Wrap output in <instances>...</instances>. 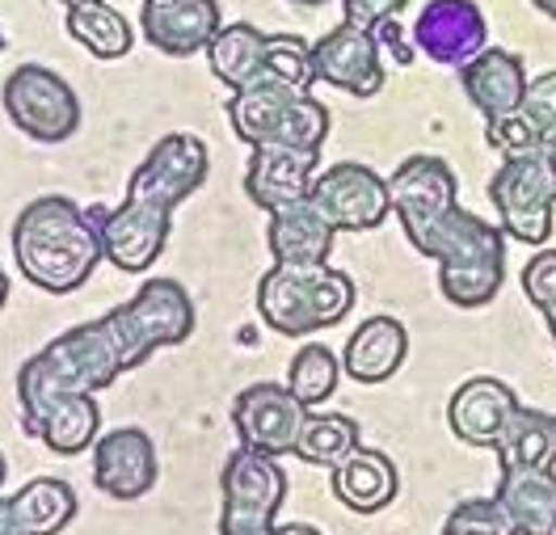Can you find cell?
Wrapping results in <instances>:
<instances>
[{"mask_svg": "<svg viewBox=\"0 0 556 535\" xmlns=\"http://www.w3.org/2000/svg\"><path fill=\"white\" fill-rule=\"evenodd\" d=\"M105 207H76L68 194H42L13 224V257L26 283L47 295H68L105 262Z\"/></svg>", "mask_w": 556, "mask_h": 535, "instance_id": "6da1fadb", "label": "cell"}, {"mask_svg": "<svg viewBox=\"0 0 556 535\" xmlns=\"http://www.w3.org/2000/svg\"><path fill=\"white\" fill-rule=\"evenodd\" d=\"M409 245L439 262V291L455 308H485L506 283V232L464 207L409 232Z\"/></svg>", "mask_w": 556, "mask_h": 535, "instance_id": "7a4b0ae2", "label": "cell"}, {"mask_svg": "<svg viewBox=\"0 0 556 535\" xmlns=\"http://www.w3.org/2000/svg\"><path fill=\"white\" fill-rule=\"evenodd\" d=\"M118 375H123V362H118V351H114L102 321L76 324L68 333L51 337L17 371V400H22L26 430L35 434L38 422L47 418V409L60 405L64 396L102 393Z\"/></svg>", "mask_w": 556, "mask_h": 535, "instance_id": "3957f363", "label": "cell"}, {"mask_svg": "<svg viewBox=\"0 0 556 535\" xmlns=\"http://www.w3.org/2000/svg\"><path fill=\"white\" fill-rule=\"evenodd\" d=\"M354 308L350 275L325 266H270L257 283V313L282 337H308L342 324Z\"/></svg>", "mask_w": 556, "mask_h": 535, "instance_id": "277c9868", "label": "cell"}, {"mask_svg": "<svg viewBox=\"0 0 556 535\" xmlns=\"http://www.w3.org/2000/svg\"><path fill=\"white\" fill-rule=\"evenodd\" d=\"M102 324L118 351L123 371H131L156 351L181 346L194 333V300L177 279H148L127 304L110 308Z\"/></svg>", "mask_w": 556, "mask_h": 535, "instance_id": "5b68a950", "label": "cell"}, {"mask_svg": "<svg viewBox=\"0 0 556 535\" xmlns=\"http://www.w3.org/2000/svg\"><path fill=\"white\" fill-rule=\"evenodd\" d=\"M224 510H219V535H270L278 506L287 498V472L278 456L241 443L219 472Z\"/></svg>", "mask_w": 556, "mask_h": 535, "instance_id": "8992f818", "label": "cell"}, {"mask_svg": "<svg viewBox=\"0 0 556 535\" xmlns=\"http://www.w3.org/2000/svg\"><path fill=\"white\" fill-rule=\"evenodd\" d=\"M0 102L9 123L38 143L68 140L80 127V102L72 93V85L60 72L42 68V64H22L4 76Z\"/></svg>", "mask_w": 556, "mask_h": 535, "instance_id": "52a82bcc", "label": "cell"}, {"mask_svg": "<svg viewBox=\"0 0 556 535\" xmlns=\"http://www.w3.org/2000/svg\"><path fill=\"white\" fill-rule=\"evenodd\" d=\"M489 203L497 207L502 219V232L519 245H544L553 237V207L556 194L544 169H540V156L535 148L522 152V156H506L497 165V174L489 181Z\"/></svg>", "mask_w": 556, "mask_h": 535, "instance_id": "ba28073f", "label": "cell"}, {"mask_svg": "<svg viewBox=\"0 0 556 535\" xmlns=\"http://www.w3.org/2000/svg\"><path fill=\"white\" fill-rule=\"evenodd\" d=\"M207 143L199 140V136H190V131H174V136H165L139 161V169L131 174V186H127V199L174 215V207H181L207 181Z\"/></svg>", "mask_w": 556, "mask_h": 535, "instance_id": "9c48e42d", "label": "cell"}, {"mask_svg": "<svg viewBox=\"0 0 556 535\" xmlns=\"http://www.w3.org/2000/svg\"><path fill=\"white\" fill-rule=\"evenodd\" d=\"M308 199L338 232H371L392 215L388 178H380L363 161H338V165L320 169Z\"/></svg>", "mask_w": 556, "mask_h": 535, "instance_id": "30bf717a", "label": "cell"}, {"mask_svg": "<svg viewBox=\"0 0 556 535\" xmlns=\"http://www.w3.org/2000/svg\"><path fill=\"white\" fill-rule=\"evenodd\" d=\"M308 405L291 393L287 384H249L237 400H232V426L241 434V443L266 451V456H291L295 438L304 430Z\"/></svg>", "mask_w": 556, "mask_h": 535, "instance_id": "8fae6325", "label": "cell"}, {"mask_svg": "<svg viewBox=\"0 0 556 535\" xmlns=\"http://www.w3.org/2000/svg\"><path fill=\"white\" fill-rule=\"evenodd\" d=\"M409 35L426 60L464 68L477 51H485L489 22L477 0H430V4H421Z\"/></svg>", "mask_w": 556, "mask_h": 535, "instance_id": "7c38bea8", "label": "cell"}, {"mask_svg": "<svg viewBox=\"0 0 556 535\" xmlns=\"http://www.w3.org/2000/svg\"><path fill=\"white\" fill-rule=\"evenodd\" d=\"M313 68L316 80H325L329 89H342L350 98H376L383 89L380 42L371 30H358L346 22L313 42Z\"/></svg>", "mask_w": 556, "mask_h": 535, "instance_id": "4fadbf2b", "label": "cell"}, {"mask_svg": "<svg viewBox=\"0 0 556 535\" xmlns=\"http://www.w3.org/2000/svg\"><path fill=\"white\" fill-rule=\"evenodd\" d=\"M388 194H392V212L401 219L405 237L443 219V215L459 207V181H455L452 165L439 156H409L396 165V174L388 178Z\"/></svg>", "mask_w": 556, "mask_h": 535, "instance_id": "5bb4252c", "label": "cell"}, {"mask_svg": "<svg viewBox=\"0 0 556 535\" xmlns=\"http://www.w3.org/2000/svg\"><path fill=\"white\" fill-rule=\"evenodd\" d=\"M161 476L156 447L139 426H118L98 434L93 443V485L105 498L136 501L143 498Z\"/></svg>", "mask_w": 556, "mask_h": 535, "instance_id": "9a60e30c", "label": "cell"}, {"mask_svg": "<svg viewBox=\"0 0 556 535\" xmlns=\"http://www.w3.org/2000/svg\"><path fill=\"white\" fill-rule=\"evenodd\" d=\"M174 215L156 212V207H143L136 199H123V207L105 212L102 219V250L105 262L118 266L123 275H139L148 270L165 245H169V224Z\"/></svg>", "mask_w": 556, "mask_h": 535, "instance_id": "2e32d148", "label": "cell"}, {"mask_svg": "<svg viewBox=\"0 0 556 535\" xmlns=\"http://www.w3.org/2000/svg\"><path fill=\"white\" fill-rule=\"evenodd\" d=\"M139 26L161 55L186 60L194 51H207V42L224 26V17H219L215 0H143Z\"/></svg>", "mask_w": 556, "mask_h": 535, "instance_id": "e0dca14e", "label": "cell"}, {"mask_svg": "<svg viewBox=\"0 0 556 535\" xmlns=\"http://www.w3.org/2000/svg\"><path fill=\"white\" fill-rule=\"evenodd\" d=\"M519 405L522 400L515 396L510 384H502L493 375H472L447 400V426L468 447H497L502 430H506L510 413Z\"/></svg>", "mask_w": 556, "mask_h": 535, "instance_id": "ac0fdd59", "label": "cell"}, {"mask_svg": "<svg viewBox=\"0 0 556 535\" xmlns=\"http://www.w3.org/2000/svg\"><path fill=\"white\" fill-rule=\"evenodd\" d=\"M316 174H320V152H300V148H253L249 169H244V194H249L262 212H275V207L308 199Z\"/></svg>", "mask_w": 556, "mask_h": 535, "instance_id": "d6986e66", "label": "cell"}, {"mask_svg": "<svg viewBox=\"0 0 556 535\" xmlns=\"http://www.w3.org/2000/svg\"><path fill=\"white\" fill-rule=\"evenodd\" d=\"M266 224V250L278 266H325L333 253L338 228L313 207V199L275 207Z\"/></svg>", "mask_w": 556, "mask_h": 535, "instance_id": "ffe728a7", "label": "cell"}, {"mask_svg": "<svg viewBox=\"0 0 556 535\" xmlns=\"http://www.w3.org/2000/svg\"><path fill=\"white\" fill-rule=\"evenodd\" d=\"M459 85L485 118H497V114L519 110L522 93H527V68L519 55H510L502 47H485L459 68Z\"/></svg>", "mask_w": 556, "mask_h": 535, "instance_id": "44dd1931", "label": "cell"}, {"mask_svg": "<svg viewBox=\"0 0 556 535\" xmlns=\"http://www.w3.org/2000/svg\"><path fill=\"white\" fill-rule=\"evenodd\" d=\"M519 535H556V472L548 468H502L497 494Z\"/></svg>", "mask_w": 556, "mask_h": 535, "instance_id": "7402d4cb", "label": "cell"}, {"mask_svg": "<svg viewBox=\"0 0 556 535\" xmlns=\"http://www.w3.org/2000/svg\"><path fill=\"white\" fill-rule=\"evenodd\" d=\"M409 355V333L396 317H371L350 333L346 351H342V371L358 384H383L401 371V362Z\"/></svg>", "mask_w": 556, "mask_h": 535, "instance_id": "603a6c76", "label": "cell"}, {"mask_svg": "<svg viewBox=\"0 0 556 535\" xmlns=\"http://www.w3.org/2000/svg\"><path fill=\"white\" fill-rule=\"evenodd\" d=\"M401 489V476H396V464L376 451V447H354L342 464L333 468V498L342 501L354 514H376L388 501L396 498Z\"/></svg>", "mask_w": 556, "mask_h": 535, "instance_id": "cb8c5ba5", "label": "cell"}, {"mask_svg": "<svg viewBox=\"0 0 556 535\" xmlns=\"http://www.w3.org/2000/svg\"><path fill=\"white\" fill-rule=\"evenodd\" d=\"M9 519L17 535H60L76 519V494L60 476H35L9 498Z\"/></svg>", "mask_w": 556, "mask_h": 535, "instance_id": "d4e9b609", "label": "cell"}, {"mask_svg": "<svg viewBox=\"0 0 556 535\" xmlns=\"http://www.w3.org/2000/svg\"><path fill=\"white\" fill-rule=\"evenodd\" d=\"M493 451L502 468H548L556 460V418L544 409L519 405Z\"/></svg>", "mask_w": 556, "mask_h": 535, "instance_id": "484cf974", "label": "cell"}, {"mask_svg": "<svg viewBox=\"0 0 556 535\" xmlns=\"http://www.w3.org/2000/svg\"><path fill=\"white\" fill-rule=\"evenodd\" d=\"M38 438L55 451V456H80L98 443L102 434V409H98V396L93 393H76L64 396L60 405L47 409V418L35 430Z\"/></svg>", "mask_w": 556, "mask_h": 535, "instance_id": "4316f807", "label": "cell"}, {"mask_svg": "<svg viewBox=\"0 0 556 535\" xmlns=\"http://www.w3.org/2000/svg\"><path fill=\"white\" fill-rule=\"evenodd\" d=\"M64 26H68V35L76 38L85 51H93L98 60H123V55L131 51V42H136L131 22H127L118 9H110L105 0L72 4Z\"/></svg>", "mask_w": 556, "mask_h": 535, "instance_id": "83f0119b", "label": "cell"}, {"mask_svg": "<svg viewBox=\"0 0 556 535\" xmlns=\"http://www.w3.org/2000/svg\"><path fill=\"white\" fill-rule=\"evenodd\" d=\"M262 51H266V35L249 22H232V26H219L207 42V64L215 80H224L228 89H241L262 68Z\"/></svg>", "mask_w": 556, "mask_h": 535, "instance_id": "f1b7e54d", "label": "cell"}, {"mask_svg": "<svg viewBox=\"0 0 556 535\" xmlns=\"http://www.w3.org/2000/svg\"><path fill=\"white\" fill-rule=\"evenodd\" d=\"M354 447H358V422H354V418L308 409L304 430H300V438H295V456H300L304 464L329 468V472H333Z\"/></svg>", "mask_w": 556, "mask_h": 535, "instance_id": "f546056e", "label": "cell"}, {"mask_svg": "<svg viewBox=\"0 0 556 535\" xmlns=\"http://www.w3.org/2000/svg\"><path fill=\"white\" fill-rule=\"evenodd\" d=\"M338 380H342V358L333 355L329 346H320V342L300 346L291 367H287V388L300 396L308 409L325 405L338 388Z\"/></svg>", "mask_w": 556, "mask_h": 535, "instance_id": "4dcf8cb0", "label": "cell"}, {"mask_svg": "<svg viewBox=\"0 0 556 535\" xmlns=\"http://www.w3.org/2000/svg\"><path fill=\"white\" fill-rule=\"evenodd\" d=\"M257 72L287 85V89H295V93H308L316 85L313 47L295 35H266V51H262V68Z\"/></svg>", "mask_w": 556, "mask_h": 535, "instance_id": "1f68e13d", "label": "cell"}, {"mask_svg": "<svg viewBox=\"0 0 556 535\" xmlns=\"http://www.w3.org/2000/svg\"><path fill=\"white\" fill-rule=\"evenodd\" d=\"M443 535H519V532H515L510 514L502 510L497 498H468L447 514Z\"/></svg>", "mask_w": 556, "mask_h": 535, "instance_id": "d6a6232c", "label": "cell"}, {"mask_svg": "<svg viewBox=\"0 0 556 535\" xmlns=\"http://www.w3.org/2000/svg\"><path fill=\"white\" fill-rule=\"evenodd\" d=\"M522 295L544 313V321H556V250H540L522 266Z\"/></svg>", "mask_w": 556, "mask_h": 535, "instance_id": "836d02e7", "label": "cell"}, {"mask_svg": "<svg viewBox=\"0 0 556 535\" xmlns=\"http://www.w3.org/2000/svg\"><path fill=\"white\" fill-rule=\"evenodd\" d=\"M519 114L535 127L540 140L556 136V68L544 72V76H535V80H527V93H522V102H519Z\"/></svg>", "mask_w": 556, "mask_h": 535, "instance_id": "e575fe53", "label": "cell"}, {"mask_svg": "<svg viewBox=\"0 0 556 535\" xmlns=\"http://www.w3.org/2000/svg\"><path fill=\"white\" fill-rule=\"evenodd\" d=\"M485 140H489V148H497L502 156H522V152H531V148L544 143L519 110L497 114V118H485Z\"/></svg>", "mask_w": 556, "mask_h": 535, "instance_id": "d590c367", "label": "cell"}, {"mask_svg": "<svg viewBox=\"0 0 556 535\" xmlns=\"http://www.w3.org/2000/svg\"><path fill=\"white\" fill-rule=\"evenodd\" d=\"M409 0H342V13H346V26H358V30H376L380 22L396 17Z\"/></svg>", "mask_w": 556, "mask_h": 535, "instance_id": "8d00e7d4", "label": "cell"}, {"mask_svg": "<svg viewBox=\"0 0 556 535\" xmlns=\"http://www.w3.org/2000/svg\"><path fill=\"white\" fill-rule=\"evenodd\" d=\"M371 35H376V42H380V47H388V51H396V64H414V51H417V47H414V35H405L396 17H388V22H380V26L371 30Z\"/></svg>", "mask_w": 556, "mask_h": 535, "instance_id": "74e56055", "label": "cell"}, {"mask_svg": "<svg viewBox=\"0 0 556 535\" xmlns=\"http://www.w3.org/2000/svg\"><path fill=\"white\" fill-rule=\"evenodd\" d=\"M535 156H540V169H544V178H548V186H553L556 194V136H548V140L540 143Z\"/></svg>", "mask_w": 556, "mask_h": 535, "instance_id": "f35d334b", "label": "cell"}, {"mask_svg": "<svg viewBox=\"0 0 556 535\" xmlns=\"http://www.w3.org/2000/svg\"><path fill=\"white\" fill-rule=\"evenodd\" d=\"M270 535H320V532H316V527H308V523H282V527L275 523V532H270Z\"/></svg>", "mask_w": 556, "mask_h": 535, "instance_id": "ab89813d", "label": "cell"}, {"mask_svg": "<svg viewBox=\"0 0 556 535\" xmlns=\"http://www.w3.org/2000/svg\"><path fill=\"white\" fill-rule=\"evenodd\" d=\"M0 535H17L13 532V519H9V498H0Z\"/></svg>", "mask_w": 556, "mask_h": 535, "instance_id": "60d3db41", "label": "cell"}, {"mask_svg": "<svg viewBox=\"0 0 556 535\" xmlns=\"http://www.w3.org/2000/svg\"><path fill=\"white\" fill-rule=\"evenodd\" d=\"M531 4H535L544 17H553V22H556V0H531Z\"/></svg>", "mask_w": 556, "mask_h": 535, "instance_id": "b9f144b4", "label": "cell"}, {"mask_svg": "<svg viewBox=\"0 0 556 535\" xmlns=\"http://www.w3.org/2000/svg\"><path fill=\"white\" fill-rule=\"evenodd\" d=\"M4 300H9V275L0 270V308H4Z\"/></svg>", "mask_w": 556, "mask_h": 535, "instance_id": "7bdbcfd3", "label": "cell"}, {"mask_svg": "<svg viewBox=\"0 0 556 535\" xmlns=\"http://www.w3.org/2000/svg\"><path fill=\"white\" fill-rule=\"evenodd\" d=\"M295 4H329V0H295Z\"/></svg>", "mask_w": 556, "mask_h": 535, "instance_id": "ee69618b", "label": "cell"}, {"mask_svg": "<svg viewBox=\"0 0 556 535\" xmlns=\"http://www.w3.org/2000/svg\"><path fill=\"white\" fill-rule=\"evenodd\" d=\"M60 4H64V9H72V4H85V0H60Z\"/></svg>", "mask_w": 556, "mask_h": 535, "instance_id": "f6af8a7d", "label": "cell"}, {"mask_svg": "<svg viewBox=\"0 0 556 535\" xmlns=\"http://www.w3.org/2000/svg\"><path fill=\"white\" fill-rule=\"evenodd\" d=\"M0 485H4V456H0Z\"/></svg>", "mask_w": 556, "mask_h": 535, "instance_id": "bcb514c9", "label": "cell"}, {"mask_svg": "<svg viewBox=\"0 0 556 535\" xmlns=\"http://www.w3.org/2000/svg\"><path fill=\"white\" fill-rule=\"evenodd\" d=\"M548 333H553V342H556V321H553V324H548Z\"/></svg>", "mask_w": 556, "mask_h": 535, "instance_id": "7dc6e473", "label": "cell"}, {"mask_svg": "<svg viewBox=\"0 0 556 535\" xmlns=\"http://www.w3.org/2000/svg\"><path fill=\"white\" fill-rule=\"evenodd\" d=\"M0 51H4V30H0Z\"/></svg>", "mask_w": 556, "mask_h": 535, "instance_id": "c3c4849f", "label": "cell"}]
</instances>
